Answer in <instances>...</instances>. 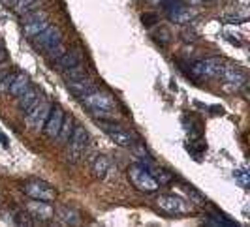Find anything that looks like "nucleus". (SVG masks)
<instances>
[{"instance_id": "f257e3e1", "label": "nucleus", "mask_w": 250, "mask_h": 227, "mask_svg": "<svg viewBox=\"0 0 250 227\" xmlns=\"http://www.w3.org/2000/svg\"><path fill=\"white\" fill-rule=\"evenodd\" d=\"M83 105L87 107L90 113L94 114L96 118H102V120H107V118H113V111L117 107V103L113 100L107 92H102V90H94L87 94L85 98H81Z\"/></svg>"}, {"instance_id": "f03ea898", "label": "nucleus", "mask_w": 250, "mask_h": 227, "mask_svg": "<svg viewBox=\"0 0 250 227\" xmlns=\"http://www.w3.org/2000/svg\"><path fill=\"white\" fill-rule=\"evenodd\" d=\"M128 178H130V182H132L139 191H143V193H152V191H156V189L160 188V184L154 180V177L149 173V169L143 167L141 164L132 165V167L128 169Z\"/></svg>"}, {"instance_id": "7ed1b4c3", "label": "nucleus", "mask_w": 250, "mask_h": 227, "mask_svg": "<svg viewBox=\"0 0 250 227\" xmlns=\"http://www.w3.org/2000/svg\"><path fill=\"white\" fill-rule=\"evenodd\" d=\"M88 143V132L83 126H75L72 137L68 139V160L75 164L81 160V156L85 154Z\"/></svg>"}, {"instance_id": "20e7f679", "label": "nucleus", "mask_w": 250, "mask_h": 227, "mask_svg": "<svg viewBox=\"0 0 250 227\" xmlns=\"http://www.w3.org/2000/svg\"><path fill=\"white\" fill-rule=\"evenodd\" d=\"M224 62L220 58H203V60H196L190 66V74L194 77H220L224 72Z\"/></svg>"}, {"instance_id": "39448f33", "label": "nucleus", "mask_w": 250, "mask_h": 227, "mask_svg": "<svg viewBox=\"0 0 250 227\" xmlns=\"http://www.w3.org/2000/svg\"><path fill=\"white\" fill-rule=\"evenodd\" d=\"M98 126H100L117 145H121V147H130V149H132V145L136 143L134 133L128 132V130L123 128L121 124H117V122H107V120H100V118H98Z\"/></svg>"}, {"instance_id": "423d86ee", "label": "nucleus", "mask_w": 250, "mask_h": 227, "mask_svg": "<svg viewBox=\"0 0 250 227\" xmlns=\"http://www.w3.org/2000/svg\"><path fill=\"white\" fill-rule=\"evenodd\" d=\"M23 191L30 199H40V201H53L57 197V189L49 186L47 182H43V180H38V178L25 182Z\"/></svg>"}, {"instance_id": "0eeeda50", "label": "nucleus", "mask_w": 250, "mask_h": 227, "mask_svg": "<svg viewBox=\"0 0 250 227\" xmlns=\"http://www.w3.org/2000/svg\"><path fill=\"white\" fill-rule=\"evenodd\" d=\"M32 39V43H34V47L38 51H43V53H47L51 47H55V45H59L61 41H62V32H61V28L59 26H53L49 25L45 30H42L40 34H36Z\"/></svg>"}, {"instance_id": "6e6552de", "label": "nucleus", "mask_w": 250, "mask_h": 227, "mask_svg": "<svg viewBox=\"0 0 250 227\" xmlns=\"http://www.w3.org/2000/svg\"><path fill=\"white\" fill-rule=\"evenodd\" d=\"M51 107L53 105H51L49 101L42 100L34 109H30L26 113V124L32 128L34 132H42L43 126H45V120H47V116L51 113Z\"/></svg>"}, {"instance_id": "1a4fd4ad", "label": "nucleus", "mask_w": 250, "mask_h": 227, "mask_svg": "<svg viewBox=\"0 0 250 227\" xmlns=\"http://www.w3.org/2000/svg\"><path fill=\"white\" fill-rule=\"evenodd\" d=\"M156 205H158V208L164 210L166 214H187L188 212V205L181 197H177V195H160L158 199H156Z\"/></svg>"}, {"instance_id": "9d476101", "label": "nucleus", "mask_w": 250, "mask_h": 227, "mask_svg": "<svg viewBox=\"0 0 250 227\" xmlns=\"http://www.w3.org/2000/svg\"><path fill=\"white\" fill-rule=\"evenodd\" d=\"M62 120H64L62 109H61L59 105L51 107V113H49V116H47V120H45V126H43V133H45L47 137L55 139L57 135H59V132H61Z\"/></svg>"}, {"instance_id": "9b49d317", "label": "nucleus", "mask_w": 250, "mask_h": 227, "mask_svg": "<svg viewBox=\"0 0 250 227\" xmlns=\"http://www.w3.org/2000/svg\"><path fill=\"white\" fill-rule=\"evenodd\" d=\"M26 210L34 220H40V222L51 220L55 216V208L49 205V201H40V199H32L26 205Z\"/></svg>"}, {"instance_id": "f8f14e48", "label": "nucleus", "mask_w": 250, "mask_h": 227, "mask_svg": "<svg viewBox=\"0 0 250 227\" xmlns=\"http://www.w3.org/2000/svg\"><path fill=\"white\" fill-rule=\"evenodd\" d=\"M66 87H68V90L74 94L75 98H85L87 94H90V92H94L96 90V87H94V83L88 79V77H83V79H75V81H66Z\"/></svg>"}, {"instance_id": "ddd939ff", "label": "nucleus", "mask_w": 250, "mask_h": 227, "mask_svg": "<svg viewBox=\"0 0 250 227\" xmlns=\"http://www.w3.org/2000/svg\"><path fill=\"white\" fill-rule=\"evenodd\" d=\"M40 101H42V96H40L38 89H34V87H28L21 96H17V105H19V109L25 114L30 109H34Z\"/></svg>"}, {"instance_id": "4468645a", "label": "nucleus", "mask_w": 250, "mask_h": 227, "mask_svg": "<svg viewBox=\"0 0 250 227\" xmlns=\"http://www.w3.org/2000/svg\"><path fill=\"white\" fill-rule=\"evenodd\" d=\"M222 79H224L226 87L228 89H241L245 83H247V77L243 72H239V70H233V68H224V72H222Z\"/></svg>"}, {"instance_id": "2eb2a0df", "label": "nucleus", "mask_w": 250, "mask_h": 227, "mask_svg": "<svg viewBox=\"0 0 250 227\" xmlns=\"http://www.w3.org/2000/svg\"><path fill=\"white\" fill-rule=\"evenodd\" d=\"M81 60H83V58H81V53H79V51H66L61 58L55 60V66H57L59 70L66 72V70H72L75 66H79Z\"/></svg>"}, {"instance_id": "dca6fc26", "label": "nucleus", "mask_w": 250, "mask_h": 227, "mask_svg": "<svg viewBox=\"0 0 250 227\" xmlns=\"http://www.w3.org/2000/svg\"><path fill=\"white\" fill-rule=\"evenodd\" d=\"M28 87H30V79H28V76H26V74H15V79H13L12 87H10L8 92L17 98V96H21Z\"/></svg>"}, {"instance_id": "f3484780", "label": "nucleus", "mask_w": 250, "mask_h": 227, "mask_svg": "<svg viewBox=\"0 0 250 227\" xmlns=\"http://www.w3.org/2000/svg\"><path fill=\"white\" fill-rule=\"evenodd\" d=\"M47 26H49V21H47V19H38V21L25 23V25H23V32H25L26 38H34L36 34H40L42 30H45Z\"/></svg>"}, {"instance_id": "a211bd4d", "label": "nucleus", "mask_w": 250, "mask_h": 227, "mask_svg": "<svg viewBox=\"0 0 250 227\" xmlns=\"http://www.w3.org/2000/svg\"><path fill=\"white\" fill-rule=\"evenodd\" d=\"M57 216H59V220L62 222L64 226H79V214L75 212L74 208H68V207H59Z\"/></svg>"}, {"instance_id": "6ab92c4d", "label": "nucleus", "mask_w": 250, "mask_h": 227, "mask_svg": "<svg viewBox=\"0 0 250 227\" xmlns=\"http://www.w3.org/2000/svg\"><path fill=\"white\" fill-rule=\"evenodd\" d=\"M109 167H111L109 160H107L105 156H98V158L94 160V164H92V175L98 178V180H102V178H105Z\"/></svg>"}, {"instance_id": "aec40b11", "label": "nucleus", "mask_w": 250, "mask_h": 227, "mask_svg": "<svg viewBox=\"0 0 250 227\" xmlns=\"http://www.w3.org/2000/svg\"><path fill=\"white\" fill-rule=\"evenodd\" d=\"M74 128H75L74 118L64 114L62 126H61V132H59V135H57V141H59V143H68V139L72 137V133H74Z\"/></svg>"}, {"instance_id": "412c9836", "label": "nucleus", "mask_w": 250, "mask_h": 227, "mask_svg": "<svg viewBox=\"0 0 250 227\" xmlns=\"http://www.w3.org/2000/svg\"><path fill=\"white\" fill-rule=\"evenodd\" d=\"M38 6H40V0H15V4L12 8L15 10V13L25 15L28 12H34Z\"/></svg>"}, {"instance_id": "4be33fe9", "label": "nucleus", "mask_w": 250, "mask_h": 227, "mask_svg": "<svg viewBox=\"0 0 250 227\" xmlns=\"http://www.w3.org/2000/svg\"><path fill=\"white\" fill-rule=\"evenodd\" d=\"M205 224H207V226H213V227H220V226L233 227V226H237V224H233L229 218H226V216L220 214V212H213L211 216H207V218H205Z\"/></svg>"}, {"instance_id": "5701e85b", "label": "nucleus", "mask_w": 250, "mask_h": 227, "mask_svg": "<svg viewBox=\"0 0 250 227\" xmlns=\"http://www.w3.org/2000/svg\"><path fill=\"white\" fill-rule=\"evenodd\" d=\"M152 39H154L156 43H160V45H167V43L171 41V34H169V30H167V28L160 26L156 32H152Z\"/></svg>"}, {"instance_id": "b1692460", "label": "nucleus", "mask_w": 250, "mask_h": 227, "mask_svg": "<svg viewBox=\"0 0 250 227\" xmlns=\"http://www.w3.org/2000/svg\"><path fill=\"white\" fill-rule=\"evenodd\" d=\"M64 53H66V49H64V43H62V41H61L59 45H55V47H51V49L47 51L45 55L49 57L51 60H57V58H61V57H62Z\"/></svg>"}, {"instance_id": "393cba45", "label": "nucleus", "mask_w": 250, "mask_h": 227, "mask_svg": "<svg viewBox=\"0 0 250 227\" xmlns=\"http://www.w3.org/2000/svg\"><path fill=\"white\" fill-rule=\"evenodd\" d=\"M13 79H15V74H8V76L4 77L2 81H0V92L2 94H6L8 90H10V87H12Z\"/></svg>"}, {"instance_id": "a878e982", "label": "nucleus", "mask_w": 250, "mask_h": 227, "mask_svg": "<svg viewBox=\"0 0 250 227\" xmlns=\"http://www.w3.org/2000/svg\"><path fill=\"white\" fill-rule=\"evenodd\" d=\"M141 21H143V25L150 28V26H154L156 23H158V17H156L154 13H145V15L141 17Z\"/></svg>"}, {"instance_id": "bb28decb", "label": "nucleus", "mask_w": 250, "mask_h": 227, "mask_svg": "<svg viewBox=\"0 0 250 227\" xmlns=\"http://www.w3.org/2000/svg\"><path fill=\"white\" fill-rule=\"evenodd\" d=\"M233 177H235V180H237L239 184L249 186V175H247V173H243V171H235V173H233Z\"/></svg>"}, {"instance_id": "cd10ccee", "label": "nucleus", "mask_w": 250, "mask_h": 227, "mask_svg": "<svg viewBox=\"0 0 250 227\" xmlns=\"http://www.w3.org/2000/svg\"><path fill=\"white\" fill-rule=\"evenodd\" d=\"M15 222H17L19 226H34V220H30V218H28V216H25V214H19Z\"/></svg>"}, {"instance_id": "c85d7f7f", "label": "nucleus", "mask_w": 250, "mask_h": 227, "mask_svg": "<svg viewBox=\"0 0 250 227\" xmlns=\"http://www.w3.org/2000/svg\"><path fill=\"white\" fill-rule=\"evenodd\" d=\"M188 193H190V195H192V199H194V201L196 203H205V197H203V195H200V191H196V189H192V188H188Z\"/></svg>"}, {"instance_id": "c756f323", "label": "nucleus", "mask_w": 250, "mask_h": 227, "mask_svg": "<svg viewBox=\"0 0 250 227\" xmlns=\"http://www.w3.org/2000/svg\"><path fill=\"white\" fill-rule=\"evenodd\" d=\"M183 39H187V41H194V39H198V36H196V32H194V30H185V32H183Z\"/></svg>"}, {"instance_id": "7c9ffc66", "label": "nucleus", "mask_w": 250, "mask_h": 227, "mask_svg": "<svg viewBox=\"0 0 250 227\" xmlns=\"http://www.w3.org/2000/svg\"><path fill=\"white\" fill-rule=\"evenodd\" d=\"M8 74H10V66H8L6 62H2L0 64V81L8 76Z\"/></svg>"}, {"instance_id": "2f4dec72", "label": "nucleus", "mask_w": 250, "mask_h": 227, "mask_svg": "<svg viewBox=\"0 0 250 227\" xmlns=\"http://www.w3.org/2000/svg\"><path fill=\"white\" fill-rule=\"evenodd\" d=\"M6 57H8V55H6V51H4L2 47H0V64L6 62Z\"/></svg>"}, {"instance_id": "473e14b6", "label": "nucleus", "mask_w": 250, "mask_h": 227, "mask_svg": "<svg viewBox=\"0 0 250 227\" xmlns=\"http://www.w3.org/2000/svg\"><path fill=\"white\" fill-rule=\"evenodd\" d=\"M188 2H192V4H203V2H209V0H188Z\"/></svg>"}, {"instance_id": "72a5a7b5", "label": "nucleus", "mask_w": 250, "mask_h": 227, "mask_svg": "<svg viewBox=\"0 0 250 227\" xmlns=\"http://www.w3.org/2000/svg\"><path fill=\"white\" fill-rule=\"evenodd\" d=\"M2 2H4L6 6H13V4H15V0H2Z\"/></svg>"}]
</instances>
